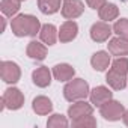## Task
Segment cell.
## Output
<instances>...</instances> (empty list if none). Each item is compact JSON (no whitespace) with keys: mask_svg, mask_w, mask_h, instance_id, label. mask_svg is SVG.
I'll return each mask as SVG.
<instances>
[{"mask_svg":"<svg viewBox=\"0 0 128 128\" xmlns=\"http://www.w3.org/2000/svg\"><path fill=\"white\" fill-rule=\"evenodd\" d=\"M41 23L35 15L30 14H20L15 15L11 20V29L12 33L18 38H24V36H36L41 32Z\"/></svg>","mask_w":128,"mask_h":128,"instance_id":"cell-1","label":"cell"},{"mask_svg":"<svg viewBox=\"0 0 128 128\" xmlns=\"http://www.w3.org/2000/svg\"><path fill=\"white\" fill-rule=\"evenodd\" d=\"M89 94H90L89 84L83 78H72L65 84V88H63V96L70 102L86 100L89 96Z\"/></svg>","mask_w":128,"mask_h":128,"instance_id":"cell-2","label":"cell"},{"mask_svg":"<svg viewBox=\"0 0 128 128\" xmlns=\"http://www.w3.org/2000/svg\"><path fill=\"white\" fill-rule=\"evenodd\" d=\"M24 106V95L17 88H8L2 96V108L18 110Z\"/></svg>","mask_w":128,"mask_h":128,"instance_id":"cell-3","label":"cell"},{"mask_svg":"<svg viewBox=\"0 0 128 128\" xmlns=\"http://www.w3.org/2000/svg\"><path fill=\"white\" fill-rule=\"evenodd\" d=\"M100 113H101V116L106 120L114 122V120L122 119V116L125 113V107H124V104H120L119 101H116V100L112 98L110 101H107L106 104H102L100 107Z\"/></svg>","mask_w":128,"mask_h":128,"instance_id":"cell-4","label":"cell"},{"mask_svg":"<svg viewBox=\"0 0 128 128\" xmlns=\"http://www.w3.org/2000/svg\"><path fill=\"white\" fill-rule=\"evenodd\" d=\"M0 76L2 80L8 84H15L21 78V70L12 60H3L0 63Z\"/></svg>","mask_w":128,"mask_h":128,"instance_id":"cell-5","label":"cell"},{"mask_svg":"<svg viewBox=\"0 0 128 128\" xmlns=\"http://www.w3.org/2000/svg\"><path fill=\"white\" fill-rule=\"evenodd\" d=\"M62 15L66 20H76L84 12V3L82 0H63L62 2Z\"/></svg>","mask_w":128,"mask_h":128,"instance_id":"cell-6","label":"cell"},{"mask_svg":"<svg viewBox=\"0 0 128 128\" xmlns=\"http://www.w3.org/2000/svg\"><path fill=\"white\" fill-rule=\"evenodd\" d=\"M113 33V27L107 21H96L90 27V38L95 42H106Z\"/></svg>","mask_w":128,"mask_h":128,"instance_id":"cell-7","label":"cell"},{"mask_svg":"<svg viewBox=\"0 0 128 128\" xmlns=\"http://www.w3.org/2000/svg\"><path fill=\"white\" fill-rule=\"evenodd\" d=\"M94 112V106L92 102H86V100H80V101H74L70 108H68V116L71 120L77 119V118H82V116H86V114H92Z\"/></svg>","mask_w":128,"mask_h":128,"instance_id":"cell-8","label":"cell"},{"mask_svg":"<svg viewBox=\"0 0 128 128\" xmlns=\"http://www.w3.org/2000/svg\"><path fill=\"white\" fill-rule=\"evenodd\" d=\"M89 98H90V102L92 106L95 107H101L102 104H106L107 101H110L113 98V92L106 88V86H96L90 90L89 94Z\"/></svg>","mask_w":128,"mask_h":128,"instance_id":"cell-9","label":"cell"},{"mask_svg":"<svg viewBox=\"0 0 128 128\" xmlns=\"http://www.w3.org/2000/svg\"><path fill=\"white\" fill-rule=\"evenodd\" d=\"M77 35H78V26L72 20L65 21L59 29V41L60 42H71L77 38Z\"/></svg>","mask_w":128,"mask_h":128,"instance_id":"cell-10","label":"cell"},{"mask_svg":"<svg viewBox=\"0 0 128 128\" xmlns=\"http://www.w3.org/2000/svg\"><path fill=\"white\" fill-rule=\"evenodd\" d=\"M90 65L95 71H106L110 65H112V57H110V53L107 51H96L92 54L90 57Z\"/></svg>","mask_w":128,"mask_h":128,"instance_id":"cell-11","label":"cell"},{"mask_svg":"<svg viewBox=\"0 0 128 128\" xmlns=\"http://www.w3.org/2000/svg\"><path fill=\"white\" fill-rule=\"evenodd\" d=\"M76 70L70 65V63H57L53 66V77L57 82H70L74 78Z\"/></svg>","mask_w":128,"mask_h":128,"instance_id":"cell-12","label":"cell"},{"mask_svg":"<svg viewBox=\"0 0 128 128\" xmlns=\"http://www.w3.org/2000/svg\"><path fill=\"white\" fill-rule=\"evenodd\" d=\"M53 71H50L47 66H39L32 72V80L38 88H47L51 83Z\"/></svg>","mask_w":128,"mask_h":128,"instance_id":"cell-13","label":"cell"},{"mask_svg":"<svg viewBox=\"0 0 128 128\" xmlns=\"http://www.w3.org/2000/svg\"><path fill=\"white\" fill-rule=\"evenodd\" d=\"M108 47V53L113 54V56H128V41L120 38V36H116V38H112L107 44Z\"/></svg>","mask_w":128,"mask_h":128,"instance_id":"cell-14","label":"cell"},{"mask_svg":"<svg viewBox=\"0 0 128 128\" xmlns=\"http://www.w3.org/2000/svg\"><path fill=\"white\" fill-rule=\"evenodd\" d=\"M26 53H27V56L30 59L41 62V60H44L47 57V47H45V44H42L39 41H30L27 44Z\"/></svg>","mask_w":128,"mask_h":128,"instance_id":"cell-15","label":"cell"},{"mask_svg":"<svg viewBox=\"0 0 128 128\" xmlns=\"http://www.w3.org/2000/svg\"><path fill=\"white\" fill-rule=\"evenodd\" d=\"M106 82L108 83V86H110L112 89H114V90H122V89L126 88L128 78H126V76L119 74V72L110 70V71L106 74Z\"/></svg>","mask_w":128,"mask_h":128,"instance_id":"cell-16","label":"cell"},{"mask_svg":"<svg viewBox=\"0 0 128 128\" xmlns=\"http://www.w3.org/2000/svg\"><path fill=\"white\" fill-rule=\"evenodd\" d=\"M39 38L45 45H54L57 38H59V30L53 26V24H42L41 32H39Z\"/></svg>","mask_w":128,"mask_h":128,"instance_id":"cell-17","label":"cell"},{"mask_svg":"<svg viewBox=\"0 0 128 128\" xmlns=\"http://www.w3.org/2000/svg\"><path fill=\"white\" fill-rule=\"evenodd\" d=\"M32 108H33V112H35L36 114L45 116V114L51 113V110H53V102H51L50 98L41 95V96H36V98L33 100V102H32Z\"/></svg>","mask_w":128,"mask_h":128,"instance_id":"cell-18","label":"cell"},{"mask_svg":"<svg viewBox=\"0 0 128 128\" xmlns=\"http://www.w3.org/2000/svg\"><path fill=\"white\" fill-rule=\"evenodd\" d=\"M98 15H100V20L110 23V21H113V20L118 18V15H119V8H118L114 3H106L101 9H98Z\"/></svg>","mask_w":128,"mask_h":128,"instance_id":"cell-19","label":"cell"},{"mask_svg":"<svg viewBox=\"0 0 128 128\" xmlns=\"http://www.w3.org/2000/svg\"><path fill=\"white\" fill-rule=\"evenodd\" d=\"M20 6H21L20 0H2V3H0V9H2L3 15L11 18H14L18 14Z\"/></svg>","mask_w":128,"mask_h":128,"instance_id":"cell-20","label":"cell"},{"mask_svg":"<svg viewBox=\"0 0 128 128\" xmlns=\"http://www.w3.org/2000/svg\"><path fill=\"white\" fill-rule=\"evenodd\" d=\"M38 8L42 14L51 15L56 14L59 9H62V3L60 0H38Z\"/></svg>","mask_w":128,"mask_h":128,"instance_id":"cell-21","label":"cell"},{"mask_svg":"<svg viewBox=\"0 0 128 128\" xmlns=\"http://www.w3.org/2000/svg\"><path fill=\"white\" fill-rule=\"evenodd\" d=\"M71 124L76 128H94V126H96V119L92 114H86V116H82V118L71 120Z\"/></svg>","mask_w":128,"mask_h":128,"instance_id":"cell-22","label":"cell"},{"mask_svg":"<svg viewBox=\"0 0 128 128\" xmlns=\"http://www.w3.org/2000/svg\"><path fill=\"white\" fill-rule=\"evenodd\" d=\"M68 119L63 116V114H60V113H54V114H51L50 118H48V120H47V126L48 128H65V126H68Z\"/></svg>","mask_w":128,"mask_h":128,"instance_id":"cell-23","label":"cell"},{"mask_svg":"<svg viewBox=\"0 0 128 128\" xmlns=\"http://www.w3.org/2000/svg\"><path fill=\"white\" fill-rule=\"evenodd\" d=\"M113 71L119 72V74H124V76H128V57L125 56H120V57H116L113 62H112V68Z\"/></svg>","mask_w":128,"mask_h":128,"instance_id":"cell-24","label":"cell"},{"mask_svg":"<svg viewBox=\"0 0 128 128\" xmlns=\"http://www.w3.org/2000/svg\"><path fill=\"white\" fill-rule=\"evenodd\" d=\"M113 33L128 41V18H120L113 24Z\"/></svg>","mask_w":128,"mask_h":128,"instance_id":"cell-25","label":"cell"},{"mask_svg":"<svg viewBox=\"0 0 128 128\" xmlns=\"http://www.w3.org/2000/svg\"><path fill=\"white\" fill-rule=\"evenodd\" d=\"M86 3L89 8L92 9H101L106 3H107V0H86Z\"/></svg>","mask_w":128,"mask_h":128,"instance_id":"cell-26","label":"cell"},{"mask_svg":"<svg viewBox=\"0 0 128 128\" xmlns=\"http://www.w3.org/2000/svg\"><path fill=\"white\" fill-rule=\"evenodd\" d=\"M122 120H124V124L128 126V108H125V113H124V116H122Z\"/></svg>","mask_w":128,"mask_h":128,"instance_id":"cell-27","label":"cell"},{"mask_svg":"<svg viewBox=\"0 0 128 128\" xmlns=\"http://www.w3.org/2000/svg\"><path fill=\"white\" fill-rule=\"evenodd\" d=\"M5 26H6V21L5 18H2V32H5Z\"/></svg>","mask_w":128,"mask_h":128,"instance_id":"cell-28","label":"cell"},{"mask_svg":"<svg viewBox=\"0 0 128 128\" xmlns=\"http://www.w3.org/2000/svg\"><path fill=\"white\" fill-rule=\"evenodd\" d=\"M20 2H24V0H20Z\"/></svg>","mask_w":128,"mask_h":128,"instance_id":"cell-29","label":"cell"}]
</instances>
